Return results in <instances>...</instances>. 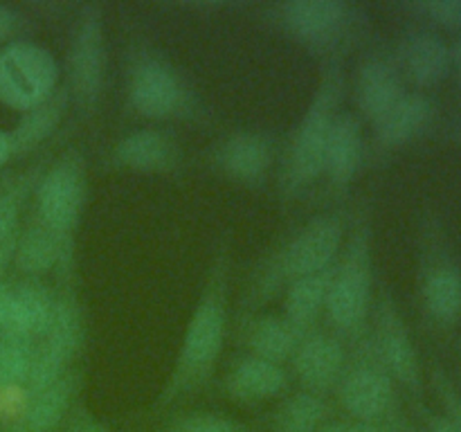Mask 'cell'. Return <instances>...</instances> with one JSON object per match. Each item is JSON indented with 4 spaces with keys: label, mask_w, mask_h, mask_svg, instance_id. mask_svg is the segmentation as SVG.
<instances>
[{
    "label": "cell",
    "mask_w": 461,
    "mask_h": 432,
    "mask_svg": "<svg viewBox=\"0 0 461 432\" xmlns=\"http://www.w3.org/2000/svg\"><path fill=\"white\" fill-rule=\"evenodd\" d=\"M225 270H228L225 252H221L216 264L212 266L205 292L198 300L187 328H185L178 360H176L174 374L162 392L160 405L180 399L185 392L198 387L214 372V364L223 349L225 328H228V300H225L228 273Z\"/></svg>",
    "instance_id": "obj_1"
},
{
    "label": "cell",
    "mask_w": 461,
    "mask_h": 432,
    "mask_svg": "<svg viewBox=\"0 0 461 432\" xmlns=\"http://www.w3.org/2000/svg\"><path fill=\"white\" fill-rule=\"evenodd\" d=\"M342 93V72L331 66L324 72L288 151L286 184L291 189L304 187L324 174V153H327L329 133L338 115V102Z\"/></svg>",
    "instance_id": "obj_2"
},
{
    "label": "cell",
    "mask_w": 461,
    "mask_h": 432,
    "mask_svg": "<svg viewBox=\"0 0 461 432\" xmlns=\"http://www.w3.org/2000/svg\"><path fill=\"white\" fill-rule=\"evenodd\" d=\"M372 306V248L367 225L354 230L345 256L333 266L324 310L333 327L354 333L365 324Z\"/></svg>",
    "instance_id": "obj_3"
},
{
    "label": "cell",
    "mask_w": 461,
    "mask_h": 432,
    "mask_svg": "<svg viewBox=\"0 0 461 432\" xmlns=\"http://www.w3.org/2000/svg\"><path fill=\"white\" fill-rule=\"evenodd\" d=\"M59 63L52 52L30 40H14L0 50V102L30 111L57 93Z\"/></svg>",
    "instance_id": "obj_4"
},
{
    "label": "cell",
    "mask_w": 461,
    "mask_h": 432,
    "mask_svg": "<svg viewBox=\"0 0 461 432\" xmlns=\"http://www.w3.org/2000/svg\"><path fill=\"white\" fill-rule=\"evenodd\" d=\"M84 180L81 158L70 151L41 178L39 189H36L39 223L61 238H70L79 220L86 196Z\"/></svg>",
    "instance_id": "obj_5"
},
{
    "label": "cell",
    "mask_w": 461,
    "mask_h": 432,
    "mask_svg": "<svg viewBox=\"0 0 461 432\" xmlns=\"http://www.w3.org/2000/svg\"><path fill=\"white\" fill-rule=\"evenodd\" d=\"M342 220L331 214L315 216L286 243L275 264V282H295L306 274L333 268L342 243Z\"/></svg>",
    "instance_id": "obj_6"
},
{
    "label": "cell",
    "mask_w": 461,
    "mask_h": 432,
    "mask_svg": "<svg viewBox=\"0 0 461 432\" xmlns=\"http://www.w3.org/2000/svg\"><path fill=\"white\" fill-rule=\"evenodd\" d=\"M106 70V43H104L102 12L95 4L84 7L70 50V88L84 108L97 104Z\"/></svg>",
    "instance_id": "obj_7"
},
{
    "label": "cell",
    "mask_w": 461,
    "mask_h": 432,
    "mask_svg": "<svg viewBox=\"0 0 461 432\" xmlns=\"http://www.w3.org/2000/svg\"><path fill=\"white\" fill-rule=\"evenodd\" d=\"M376 320V346L383 367L405 387L419 392L421 390V364H419V354L414 349L412 336L405 328L403 318L396 306L385 300L378 309Z\"/></svg>",
    "instance_id": "obj_8"
},
{
    "label": "cell",
    "mask_w": 461,
    "mask_h": 432,
    "mask_svg": "<svg viewBox=\"0 0 461 432\" xmlns=\"http://www.w3.org/2000/svg\"><path fill=\"white\" fill-rule=\"evenodd\" d=\"M279 18L302 43L327 45L345 30L349 4L342 0H291L279 7Z\"/></svg>",
    "instance_id": "obj_9"
},
{
    "label": "cell",
    "mask_w": 461,
    "mask_h": 432,
    "mask_svg": "<svg viewBox=\"0 0 461 432\" xmlns=\"http://www.w3.org/2000/svg\"><path fill=\"white\" fill-rule=\"evenodd\" d=\"M340 400L356 421H381L394 400L392 376L383 364H358L342 378Z\"/></svg>",
    "instance_id": "obj_10"
},
{
    "label": "cell",
    "mask_w": 461,
    "mask_h": 432,
    "mask_svg": "<svg viewBox=\"0 0 461 432\" xmlns=\"http://www.w3.org/2000/svg\"><path fill=\"white\" fill-rule=\"evenodd\" d=\"M131 104L144 117H167L178 111L183 86L178 75L160 58H144L131 75Z\"/></svg>",
    "instance_id": "obj_11"
},
{
    "label": "cell",
    "mask_w": 461,
    "mask_h": 432,
    "mask_svg": "<svg viewBox=\"0 0 461 432\" xmlns=\"http://www.w3.org/2000/svg\"><path fill=\"white\" fill-rule=\"evenodd\" d=\"M54 295L36 279H27L9 288L7 318L0 336L36 345L45 336L52 320Z\"/></svg>",
    "instance_id": "obj_12"
},
{
    "label": "cell",
    "mask_w": 461,
    "mask_h": 432,
    "mask_svg": "<svg viewBox=\"0 0 461 432\" xmlns=\"http://www.w3.org/2000/svg\"><path fill=\"white\" fill-rule=\"evenodd\" d=\"M79 385V376L68 372L43 392L32 394L21 417L12 423H3L0 432H59L68 421V412Z\"/></svg>",
    "instance_id": "obj_13"
},
{
    "label": "cell",
    "mask_w": 461,
    "mask_h": 432,
    "mask_svg": "<svg viewBox=\"0 0 461 432\" xmlns=\"http://www.w3.org/2000/svg\"><path fill=\"white\" fill-rule=\"evenodd\" d=\"M401 68L417 88H432L453 75L450 45L428 30L410 32L399 48Z\"/></svg>",
    "instance_id": "obj_14"
},
{
    "label": "cell",
    "mask_w": 461,
    "mask_h": 432,
    "mask_svg": "<svg viewBox=\"0 0 461 432\" xmlns=\"http://www.w3.org/2000/svg\"><path fill=\"white\" fill-rule=\"evenodd\" d=\"M293 363H295V372L302 385L309 387L311 394L327 392L342 376L345 346L338 338L315 333L300 342L295 356H293Z\"/></svg>",
    "instance_id": "obj_15"
},
{
    "label": "cell",
    "mask_w": 461,
    "mask_h": 432,
    "mask_svg": "<svg viewBox=\"0 0 461 432\" xmlns=\"http://www.w3.org/2000/svg\"><path fill=\"white\" fill-rule=\"evenodd\" d=\"M405 94L399 70L385 58H367L356 76V102L360 112L376 124Z\"/></svg>",
    "instance_id": "obj_16"
},
{
    "label": "cell",
    "mask_w": 461,
    "mask_h": 432,
    "mask_svg": "<svg viewBox=\"0 0 461 432\" xmlns=\"http://www.w3.org/2000/svg\"><path fill=\"white\" fill-rule=\"evenodd\" d=\"M363 162V126L349 111L338 112L324 153V174L336 187H347Z\"/></svg>",
    "instance_id": "obj_17"
},
{
    "label": "cell",
    "mask_w": 461,
    "mask_h": 432,
    "mask_svg": "<svg viewBox=\"0 0 461 432\" xmlns=\"http://www.w3.org/2000/svg\"><path fill=\"white\" fill-rule=\"evenodd\" d=\"M286 387V374L282 364L268 363L257 356H246L230 369L225 378V390L234 400L257 403L282 394Z\"/></svg>",
    "instance_id": "obj_18"
},
{
    "label": "cell",
    "mask_w": 461,
    "mask_h": 432,
    "mask_svg": "<svg viewBox=\"0 0 461 432\" xmlns=\"http://www.w3.org/2000/svg\"><path fill=\"white\" fill-rule=\"evenodd\" d=\"M435 115V104L421 90L405 93L385 117L376 122V138L383 147H401L428 129Z\"/></svg>",
    "instance_id": "obj_19"
},
{
    "label": "cell",
    "mask_w": 461,
    "mask_h": 432,
    "mask_svg": "<svg viewBox=\"0 0 461 432\" xmlns=\"http://www.w3.org/2000/svg\"><path fill=\"white\" fill-rule=\"evenodd\" d=\"M219 165L239 183H257L270 166V144L264 135L241 130L221 144Z\"/></svg>",
    "instance_id": "obj_20"
},
{
    "label": "cell",
    "mask_w": 461,
    "mask_h": 432,
    "mask_svg": "<svg viewBox=\"0 0 461 432\" xmlns=\"http://www.w3.org/2000/svg\"><path fill=\"white\" fill-rule=\"evenodd\" d=\"M423 306L439 324H453L461 318V270L450 259L428 266L421 284Z\"/></svg>",
    "instance_id": "obj_21"
},
{
    "label": "cell",
    "mask_w": 461,
    "mask_h": 432,
    "mask_svg": "<svg viewBox=\"0 0 461 432\" xmlns=\"http://www.w3.org/2000/svg\"><path fill=\"white\" fill-rule=\"evenodd\" d=\"M113 156L126 169L162 171L174 165V142L162 130L140 129L122 138Z\"/></svg>",
    "instance_id": "obj_22"
},
{
    "label": "cell",
    "mask_w": 461,
    "mask_h": 432,
    "mask_svg": "<svg viewBox=\"0 0 461 432\" xmlns=\"http://www.w3.org/2000/svg\"><path fill=\"white\" fill-rule=\"evenodd\" d=\"M68 241L70 238H61L45 225H30L23 232V237L16 238L14 261H16L18 270L27 274L48 273L50 268L68 259V255H70Z\"/></svg>",
    "instance_id": "obj_23"
},
{
    "label": "cell",
    "mask_w": 461,
    "mask_h": 432,
    "mask_svg": "<svg viewBox=\"0 0 461 432\" xmlns=\"http://www.w3.org/2000/svg\"><path fill=\"white\" fill-rule=\"evenodd\" d=\"M331 277L333 268H329L288 284L286 300H284V318L300 333H304L324 310Z\"/></svg>",
    "instance_id": "obj_24"
},
{
    "label": "cell",
    "mask_w": 461,
    "mask_h": 432,
    "mask_svg": "<svg viewBox=\"0 0 461 432\" xmlns=\"http://www.w3.org/2000/svg\"><path fill=\"white\" fill-rule=\"evenodd\" d=\"M66 104L68 90H57V93H54L52 97L45 99L43 104L23 112L16 129L9 133L14 156L32 151V148L39 147L41 142H45V140L57 130L59 122H61L63 117V111H66Z\"/></svg>",
    "instance_id": "obj_25"
},
{
    "label": "cell",
    "mask_w": 461,
    "mask_h": 432,
    "mask_svg": "<svg viewBox=\"0 0 461 432\" xmlns=\"http://www.w3.org/2000/svg\"><path fill=\"white\" fill-rule=\"evenodd\" d=\"M252 351L257 358H264L268 363L282 364L284 360L293 358L302 342V333L288 322L284 315H266L252 322L248 333Z\"/></svg>",
    "instance_id": "obj_26"
},
{
    "label": "cell",
    "mask_w": 461,
    "mask_h": 432,
    "mask_svg": "<svg viewBox=\"0 0 461 432\" xmlns=\"http://www.w3.org/2000/svg\"><path fill=\"white\" fill-rule=\"evenodd\" d=\"M327 405L318 394L300 392L284 400L275 417L273 432H318L324 426Z\"/></svg>",
    "instance_id": "obj_27"
},
{
    "label": "cell",
    "mask_w": 461,
    "mask_h": 432,
    "mask_svg": "<svg viewBox=\"0 0 461 432\" xmlns=\"http://www.w3.org/2000/svg\"><path fill=\"white\" fill-rule=\"evenodd\" d=\"M34 345L0 336V392L25 385Z\"/></svg>",
    "instance_id": "obj_28"
},
{
    "label": "cell",
    "mask_w": 461,
    "mask_h": 432,
    "mask_svg": "<svg viewBox=\"0 0 461 432\" xmlns=\"http://www.w3.org/2000/svg\"><path fill=\"white\" fill-rule=\"evenodd\" d=\"M25 196V187L16 184L5 192H0V246L16 238L18 212H21V201Z\"/></svg>",
    "instance_id": "obj_29"
},
{
    "label": "cell",
    "mask_w": 461,
    "mask_h": 432,
    "mask_svg": "<svg viewBox=\"0 0 461 432\" xmlns=\"http://www.w3.org/2000/svg\"><path fill=\"white\" fill-rule=\"evenodd\" d=\"M414 9L430 18L435 25L461 32V0H426L414 4Z\"/></svg>",
    "instance_id": "obj_30"
},
{
    "label": "cell",
    "mask_w": 461,
    "mask_h": 432,
    "mask_svg": "<svg viewBox=\"0 0 461 432\" xmlns=\"http://www.w3.org/2000/svg\"><path fill=\"white\" fill-rule=\"evenodd\" d=\"M171 432H243V430L234 421L221 417V414L198 412V414H189V417L180 418Z\"/></svg>",
    "instance_id": "obj_31"
},
{
    "label": "cell",
    "mask_w": 461,
    "mask_h": 432,
    "mask_svg": "<svg viewBox=\"0 0 461 432\" xmlns=\"http://www.w3.org/2000/svg\"><path fill=\"white\" fill-rule=\"evenodd\" d=\"M435 387L441 396V403L446 408V418L453 423V428L461 432V394L455 390V385L450 382V378L446 376L441 369L435 372Z\"/></svg>",
    "instance_id": "obj_32"
},
{
    "label": "cell",
    "mask_w": 461,
    "mask_h": 432,
    "mask_svg": "<svg viewBox=\"0 0 461 432\" xmlns=\"http://www.w3.org/2000/svg\"><path fill=\"white\" fill-rule=\"evenodd\" d=\"M66 432H113V430L108 426H104L102 421L90 417L88 412H84V410H77V412L68 418Z\"/></svg>",
    "instance_id": "obj_33"
},
{
    "label": "cell",
    "mask_w": 461,
    "mask_h": 432,
    "mask_svg": "<svg viewBox=\"0 0 461 432\" xmlns=\"http://www.w3.org/2000/svg\"><path fill=\"white\" fill-rule=\"evenodd\" d=\"M16 14L12 12L9 7H5V4H0V43L3 40H7L9 36L14 34V30H16Z\"/></svg>",
    "instance_id": "obj_34"
},
{
    "label": "cell",
    "mask_w": 461,
    "mask_h": 432,
    "mask_svg": "<svg viewBox=\"0 0 461 432\" xmlns=\"http://www.w3.org/2000/svg\"><path fill=\"white\" fill-rule=\"evenodd\" d=\"M345 432H392L381 421H354L345 426Z\"/></svg>",
    "instance_id": "obj_35"
},
{
    "label": "cell",
    "mask_w": 461,
    "mask_h": 432,
    "mask_svg": "<svg viewBox=\"0 0 461 432\" xmlns=\"http://www.w3.org/2000/svg\"><path fill=\"white\" fill-rule=\"evenodd\" d=\"M428 428L430 432H457L453 423L446 418V414H428Z\"/></svg>",
    "instance_id": "obj_36"
},
{
    "label": "cell",
    "mask_w": 461,
    "mask_h": 432,
    "mask_svg": "<svg viewBox=\"0 0 461 432\" xmlns=\"http://www.w3.org/2000/svg\"><path fill=\"white\" fill-rule=\"evenodd\" d=\"M450 61H453V75L457 76L461 84V32L457 39H455V43L450 45Z\"/></svg>",
    "instance_id": "obj_37"
},
{
    "label": "cell",
    "mask_w": 461,
    "mask_h": 432,
    "mask_svg": "<svg viewBox=\"0 0 461 432\" xmlns=\"http://www.w3.org/2000/svg\"><path fill=\"white\" fill-rule=\"evenodd\" d=\"M14 156L12 151V138H9L7 130H0V166H5V162Z\"/></svg>",
    "instance_id": "obj_38"
},
{
    "label": "cell",
    "mask_w": 461,
    "mask_h": 432,
    "mask_svg": "<svg viewBox=\"0 0 461 432\" xmlns=\"http://www.w3.org/2000/svg\"><path fill=\"white\" fill-rule=\"evenodd\" d=\"M7 304H9V288L0 284V333H3L5 318H7Z\"/></svg>",
    "instance_id": "obj_39"
},
{
    "label": "cell",
    "mask_w": 461,
    "mask_h": 432,
    "mask_svg": "<svg viewBox=\"0 0 461 432\" xmlns=\"http://www.w3.org/2000/svg\"><path fill=\"white\" fill-rule=\"evenodd\" d=\"M14 248H16V238H14V241H9V243H5V246H0V274H3L7 261L14 256Z\"/></svg>",
    "instance_id": "obj_40"
},
{
    "label": "cell",
    "mask_w": 461,
    "mask_h": 432,
    "mask_svg": "<svg viewBox=\"0 0 461 432\" xmlns=\"http://www.w3.org/2000/svg\"><path fill=\"white\" fill-rule=\"evenodd\" d=\"M318 432H345V423H324Z\"/></svg>",
    "instance_id": "obj_41"
}]
</instances>
